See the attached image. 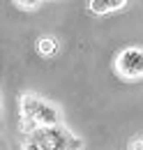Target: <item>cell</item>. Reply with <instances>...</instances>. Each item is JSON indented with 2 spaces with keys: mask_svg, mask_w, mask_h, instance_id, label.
<instances>
[{
  "mask_svg": "<svg viewBox=\"0 0 143 150\" xmlns=\"http://www.w3.org/2000/svg\"><path fill=\"white\" fill-rule=\"evenodd\" d=\"M39 97L33 93H25L23 97H21V115H23V120H33L35 118V111L37 106H39Z\"/></svg>",
  "mask_w": 143,
  "mask_h": 150,
  "instance_id": "5",
  "label": "cell"
},
{
  "mask_svg": "<svg viewBox=\"0 0 143 150\" xmlns=\"http://www.w3.org/2000/svg\"><path fill=\"white\" fill-rule=\"evenodd\" d=\"M14 2H16V7H21V9H35L44 0H14Z\"/></svg>",
  "mask_w": 143,
  "mask_h": 150,
  "instance_id": "7",
  "label": "cell"
},
{
  "mask_svg": "<svg viewBox=\"0 0 143 150\" xmlns=\"http://www.w3.org/2000/svg\"><path fill=\"white\" fill-rule=\"evenodd\" d=\"M115 69L125 79H143V49H125L115 60Z\"/></svg>",
  "mask_w": 143,
  "mask_h": 150,
  "instance_id": "2",
  "label": "cell"
},
{
  "mask_svg": "<svg viewBox=\"0 0 143 150\" xmlns=\"http://www.w3.org/2000/svg\"><path fill=\"white\" fill-rule=\"evenodd\" d=\"M74 134L65 129L62 125H53V127H37L33 134H28V141H35L42 150H69V143Z\"/></svg>",
  "mask_w": 143,
  "mask_h": 150,
  "instance_id": "1",
  "label": "cell"
},
{
  "mask_svg": "<svg viewBox=\"0 0 143 150\" xmlns=\"http://www.w3.org/2000/svg\"><path fill=\"white\" fill-rule=\"evenodd\" d=\"M23 150H42V146H37L35 141H28V143L23 146Z\"/></svg>",
  "mask_w": 143,
  "mask_h": 150,
  "instance_id": "9",
  "label": "cell"
},
{
  "mask_svg": "<svg viewBox=\"0 0 143 150\" xmlns=\"http://www.w3.org/2000/svg\"><path fill=\"white\" fill-rule=\"evenodd\" d=\"M129 150H143V139H134L129 143Z\"/></svg>",
  "mask_w": 143,
  "mask_h": 150,
  "instance_id": "8",
  "label": "cell"
},
{
  "mask_svg": "<svg viewBox=\"0 0 143 150\" xmlns=\"http://www.w3.org/2000/svg\"><path fill=\"white\" fill-rule=\"evenodd\" d=\"M33 120H35L39 127H53V125H60L58 109H55L53 104H49V102H39V106H37Z\"/></svg>",
  "mask_w": 143,
  "mask_h": 150,
  "instance_id": "3",
  "label": "cell"
},
{
  "mask_svg": "<svg viewBox=\"0 0 143 150\" xmlns=\"http://www.w3.org/2000/svg\"><path fill=\"white\" fill-rule=\"evenodd\" d=\"M127 5V0H90L88 9L97 16H104V14H111V12H118Z\"/></svg>",
  "mask_w": 143,
  "mask_h": 150,
  "instance_id": "4",
  "label": "cell"
},
{
  "mask_svg": "<svg viewBox=\"0 0 143 150\" xmlns=\"http://www.w3.org/2000/svg\"><path fill=\"white\" fill-rule=\"evenodd\" d=\"M55 49H58V42H55L53 37H49V35H46V37H39V42H37V51H39L44 58L53 56Z\"/></svg>",
  "mask_w": 143,
  "mask_h": 150,
  "instance_id": "6",
  "label": "cell"
}]
</instances>
